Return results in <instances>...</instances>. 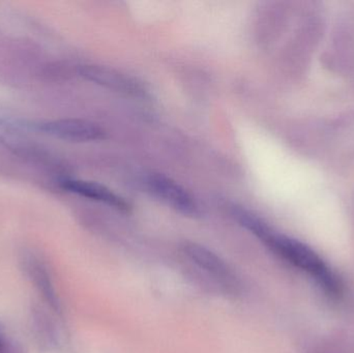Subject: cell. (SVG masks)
Instances as JSON below:
<instances>
[{"label":"cell","instance_id":"1","mask_svg":"<svg viewBox=\"0 0 354 353\" xmlns=\"http://www.w3.org/2000/svg\"><path fill=\"white\" fill-rule=\"evenodd\" d=\"M231 215L245 229L257 236L270 250L282 257L293 267L305 271L328 294L338 296L341 292L340 280L324 259L311 248L270 229L261 219L239 207H231Z\"/></svg>","mask_w":354,"mask_h":353},{"label":"cell","instance_id":"2","mask_svg":"<svg viewBox=\"0 0 354 353\" xmlns=\"http://www.w3.org/2000/svg\"><path fill=\"white\" fill-rule=\"evenodd\" d=\"M145 184L153 196L174 211L187 217H197L199 215V205L193 195L171 178L164 174L153 173L147 176Z\"/></svg>","mask_w":354,"mask_h":353},{"label":"cell","instance_id":"3","mask_svg":"<svg viewBox=\"0 0 354 353\" xmlns=\"http://www.w3.org/2000/svg\"><path fill=\"white\" fill-rule=\"evenodd\" d=\"M35 128L60 140L68 142H93L104 140L107 133L99 124L78 118H64L37 124Z\"/></svg>","mask_w":354,"mask_h":353},{"label":"cell","instance_id":"4","mask_svg":"<svg viewBox=\"0 0 354 353\" xmlns=\"http://www.w3.org/2000/svg\"><path fill=\"white\" fill-rule=\"evenodd\" d=\"M79 75L85 80L116 93L132 97H145V89L136 79L108 66L85 64L79 66Z\"/></svg>","mask_w":354,"mask_h":353},{"label":"cell","instance_id":"5","mask_svg":"<svg viewBox=\"0 0 354 353\" xmlns=\"http://www.w3.org/2000/svg\"><path fill=\"white\" fill-rule=\"evenodd\" d=\"M183 252L198 267L214 276L223 285L229 288L237 287V279L228 265L212 251L195 242L183 245Z\"/></svg>","mask_w":354,"mask_h":353},{"label":"cell","instance_id":"6","mask_svg":"<svg viewBox=\"0 0 354 353\" xmlns=\"http://www.w3.org/2000/svg\"><path fill=\"white\" fill-rule=\"evenodd\" d=\"M60 186L68 192L74 193V194L91 199V200L105 203L118 211H130L131 205L129 204L128 201L114 193L111 189L107 188L99 182L83 180H64L60 182Z\"/></svg>","mask_w":354,"mask_h":353},{"label":"cell","instance_id":"7","mask_svg":"<svg viewBox=\"0 0 354 353\" xmlns=\"http://www.w3.org/2000/svg\"><path fill=\"white\" fill-rule=\"evenodd\" d=\"M23 263L25 265V271L32 280L35 287L39 289V294H41L44 298L51 305L52 308L58 310L59 306L57 298L45 265L33 256L25 257Z\"/></svg>","mask_w":354,"mask_h":353},{"label":"cell","instance_id":"8","mask_svg":"<svg viewBox=\"0 0 354 353\" xmlns=\"http://www.w3.org/2000/svg\"><path fill=\"white\" fill-rule=\"evenodd\" d=\"M2 345H3V344H2L1 341H0V347H1Z\"/></svg>","mask_w":354,"mask_h":353}]
</instances>
